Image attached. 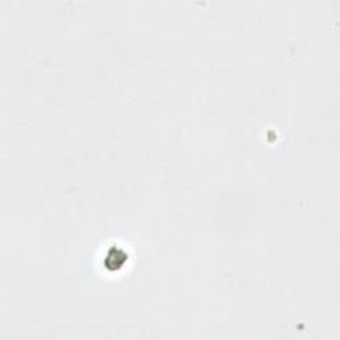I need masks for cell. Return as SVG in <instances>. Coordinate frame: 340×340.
I'll use <instances>...</instances> for the list:
<instances>
[{
    "label": "cell",
    "mask_w": 340,
    "mask_h": 340,
    "mask_svg": "<svg viewBox=\"0 0 340 340\" xmlns=\"http://www.w3.org/2000/svg\"><path fill=\"white\" fill-rule=\"evenodd\" d=\"M125 262H126L125 252L120 251V250H117V251H113V250H112V251L107 255V258H105V267H107V269H112V267H113V269H120Z\"/></svg>",
    "instance_id": "cell-1"
}]
</instances>
